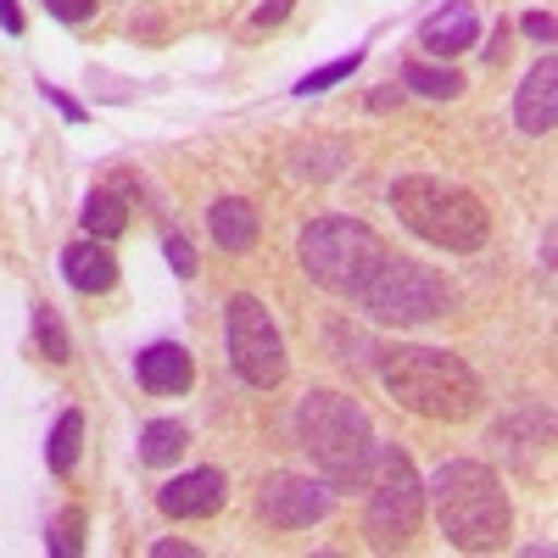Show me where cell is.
<instances>
[{
  "instance_id": "6da1fadb",
  "label": "cell",
  "mask_w": 558,
  "mask_h": 558,
  "mask_svg": "<svg viewBox=\"0 0 558 558\" xmlns=\"http://www.w3.org/2000/svg\"><path fill=\"white\" fill-rule=\"evenodd\" d=\"M425 497L436 502V525L458 553H497L514 531V508L492 463L481 458H447L430 475Z\"/></svg>"
},
{
  "instance_id": "7a4b0ae2",
  "label": "cell",
  "mask_w": 558,
  "mask_h": 558,
  "mask_svg": "<svg viewBox=\"0 0 558 558\" xmlns=\"http://www.w3.org/2000/svg\"><path fill=\"white\" fill-rule=\"evenodd\" d=\"M296 441L330 492H357L375 458V425L347 391H307L296 402Z\"/></svg>"
},
{
  "instance_id": "3957f363",
  "label": "cell",
  "mask_w": 558,
  "mask_h": 558,
  "mask_svg": "<svg viewBox=\"0 0 558 558\" xmlns=\"http://www.w3.org/2000/svg\"><path fill=\"white\" fill-rule=\"evenodd\" d=\"M380 386L418 418H470L481 408V375L441 347H386Z\"/></svg>"
},
{
  "instance_id": "277c9868",
  "label": "cell",
  "mask_w": 558,
  "mask_h": 558,
  "mask_svg": "<svg viewBox=\"0 0 558 558\" xmlns=\"http://www.w3.org/2000/svg\"><path fill=\"white\" fill-rule=\"evenodd\" d=\"M391 213L402 218L408 235L430 241L441 252H481L486 235H492V213L458 191L447 179H430V173H408L391 184Z\"/></svg>"
},
{
  "instance_id": "5b68a950",
  "label": "cell",
  "mask_w": 558,
  "mask_h": 558,
  "mask_svg": "<svg viewBox=\"0 0 558 558\" xmlns=\"http://www.w3.org/2000/svg\"><path fill=\"white\" fill-rule=\"evenodd\" d=\"M296 257H302V274L313 279V286L336 291V296H357V286L380 268L386 241H380L368 223L330 213V218H313V223L302 229Z\"/></svg>"
},
{
  "instance_id": "8992f818",
  "label": "cell",
  "mask_w": 558,
  "mask_h": 558,
  "mask_svg": "<svg viewBox=\"0 0 558 558\" xmlns=\"http://www.w3.org/2000/svg\"><path fill=\"white\" fill-rule=\"evenodd\" d=\"M363 520L368 536H375L380 553L408 547V536L425 520V481L408 463L402 447L375 441V458H368V475H363Z\"/></svg>"
},
{
  "instance_id": "52a82bcc",
  "label": "cell",
  "mask_w": 558,
  "mask_h": 558,
  "mask_svg": "<svg viewBox=\"0 0 558 558\" xmlns=\"http://www.w3.org/2000/svg\"><path fill=\"white\" fill-rule=\"evenodd\" d=\"M375 324H430V318H447L452 307V291L447 279L425 263H408V257H380V268L357 286L352 296Z\"/></svg>"
},
{
  "instance_id": "ba28073f",
  "label": "cell",
  "mask_w": 558,
  "mask_h": 558,
  "mask_svg": "<svg viewBox=\"0 0 558 558\" xmlns=\"http://www.w3.org/2000/svg\"><path fill=\"white\" fill-rule=\"evenodd\" d=\"M223 341H229V363H235V375H241L246 386L274 391L279 380H286V368H291L286 336H279L274 313H268L252 291L229 296V307H223Z\"/></svg>"
},
{
  "instance_id": "9c48e42d",
  "label": "cell",
  "mask_w": 558,
  "mask_h": 558,
  "mask_svg": "<svg viewBox=\"0 0 558 558\" xmlns=\"http://www.w3.org/2000/svg\"><path fill=\"white\" fill-rule=\"evenodd\" d=\"M330 508H336V492L324 481H313V475H286L279 470L257 492V514L274 531H307V525H318L324 514H330Z\"/></svg>"
},
{
  "instance_id": "30bf717a",
  "label": "cell",
  "mask_w": 558,
  "mask_h": 558,
  "mask_svg": "<svg viewBox=\"0 0 558 558\" xmlns=\"http://www.w3.org/2000/svg\"><path fill=\"white\" fill-rule=\"evenodd\" d=\"M229 502V481L223 470H184L157 492V508L168 520H213L218 508Z\"/></svg>"
},
{
  "instance_id": "8fae6325",
  "label": "cell",
  "mask_w": 558,
  "mask_h": 558,
  "mask_svg": "<svg viewBox=\"0 0 558 558\" xmlns=\"http://www.w3.org/2000/svg\"><path fill=\"white\" fill-rule=\"evenodd\" d=\"M134 375H140V386H146L151 397H179V391H191V380H196V357L184 352L179 341H157V347H146L134 357Z\"/></svg>"
},
{
  "instance_id": "7c38bea8",
  "label": "cell",
  "mask_w": 558,
  "mask_h": 558,
  "mask_svg": "<svg viewBox=\"0 0 558 558\" xmlns=\"http://www.w3.org/2000/svg\"><path fill=\"white\" fill-rule=\"evenodd\" d=\"M475 39H481V17H475L470 0H447L441 12H430L418 23V45H425L430 57H458V51H470Z\"/></svg>"
},
{
  "instance_id": "4fadbf2b",
  "label": "cell",
  "mask_w": 558,
  "mask_h": 558,
  "mask_svg": "<svg viewBox=\"0 0 558 558\" xmlns=\"http://www.w3.org/2000/svg\"><path fill=\"white\" fill-rule=\"evenodd\" d=\"M553 118H558V62L542 57V62L525 73L520 96H514V123H520L525 134H547Z\"/></svg>"
},
{
  "instance_id": "5bb4252c",
  "label": "cell",
  "mask_w": 558,
  "mask_h": 558,
  "mask_svg": "<svg viewBox=\"0 0 558 558\" xmlns=\"http://www.w3.org/2000/svg\"><path fill=\"white\" fill-rule=\"evenodd\" d=\"M62 274H68V286L78 296H107L118 286V257L96 241V235H84L62 252Z\"/></svg>"
},
{
  "instance_id": "9a60e30c",
  "label": "cell",
  "mask_w": 558,
  "mask_h": 558,
  "mask_svg": "<svg viewBox=\"0 0 558 558\" xmlns=\"http://www.w3.org/2000/svg\"><path fill=\"white\" fill-rule=\"evenodd\" d=\"M207 229H213L218 252H252L257 246V207L241 196H223V202H213Z\"/></svg>"
},
{
  "instance_id": "2e32d148",
  "label": "cell",
  "mask_w": 558,
  "mask_h": 558,
  "mask_svg": "<svg viewBox=\"0 0 558 558\" xmlns=\"http://www.w3.org/2000/svg\"><path fill=\"white\" fill-rule=\"evenodd\" d=\"M84 235H96V241H112L123 235V223H129V196L118 191V184H101V191H89L84 196Z\"/></svg>"
},
{
  "instance_id": "e0dca14e",
  "label": "cell",
  "mask_w": 558,
  "mask_h": 558,
  "mask_svg": "<svg viewBox=\"0 0 558 558\" xmlns=\"http://www.w3.org/2000/svg\"><path fill=\"white\" fill-rule=\"evenodd\" d=\"M78 447H84V413L78 408H62V418L51 425V441H45V463H51L57 475H73Z\"/></svg>"
},
{
  "instance_id": "ac0fdd59",
  "label": "cell",
  "mask_w": 558,
  "mask_h": 558,
  "mask_svg": "<svg viewBox=\"0 0 558 558\" xmlns=\"http://www.w3.org/2000/svg\"><path fill=\"white\" fill-rule=\"evenodd\" d=\"M184 447H191V436H184L179 418H151V425L140 430V458H146L151 470H162V463H179Z\"/></svg>"
},
{
  "instance_id": "d6986e66",
  "label": "cell",
  "mask_w": 558,
  "mask_h": 558,
  "mask_svg": "<svg viewBox=\"0 0 558 558\" xmlns=\"http://www.w3.org/2000/svg\"><path fill=\"white\" fill-rule=\"evenodd\" d=\"M402 84L418 89L425 101H452V96H463V78H458L452 68H430V62H408V68H402Z\"/></svg>"
},
{
  "instance_id": "ffe728a7",
  "label": "cell",
  "mask_w": 558,
  "mask_h": 558,
  "mask_svg": "<svg viewBox=\"0 0 558 558\" xmlns=\"http://www.w3.org/2000/svg\"><path fill=\"white\" fill-rule=\"evenodd\" d=\"M34 341H39V352L51 357V363H73L68 324H62V313H57L51 302H39V307H34Z\"/></svg>"
},
{
  "instance_id": "44dd1931",
  "label": "cell",
  "mask_w": 558,
  "mask_h": 558,
  "mask_svg": "<svg viewBox=\"0 0 558 558\" xmlns=\"http://www.w3.org/2000/svg\"><path fill=\"white\" fill-rule=\"evenodd\" d=\"M357 62H363V51H347V57H336V62H324L318 73L296 78V96H324V89H330V84L352 78V73H357Z\"/></svg>"
},
{
  "instance_id": "7402d4cb",
  "label": "cell",
  "mask_w": 558,
  "mask_h": 558,
  "mask_svg": "<svg viewBox=\"0 0 558 558\" xmlns=\"http://www.w3.org/2000/svg\"><path fill=\"white\" fill-rule=\"evenodd\" d=\"M162 246H168V263L179 268V279H196V274H202V257H196V246L184 241V235H168Z\"/></svg>"
},
{
  "instance_id": "603a6c76",
  "label": "cell",
  "mask_w": 558,
  "mask_h": 558,
  "mask_svg": "<svg viewBox=\"0 0 558 558\" xmlns=\"http://www.w3.org/2000/svg\"><path fill=\"white\" fill-rule=\"evenodd\" d=\"M78 525H84V520H78V508H68V514L57 520V536H51V547H57L62 558H73V553H78Z\"/></svg>"
},
{
  "instance_id": "cb8c5ba5",
  "label": "cell",
  "mask_w": 558,
  "mask_h": 558,
  "mask_svg": "<svg viewBox=\"0 0 558 558\" xmlns=\"http://www.w3.org/2000/svg\"><path fill=\"white\" fill-rule=\"evenodd\" d=\"M45 12L62 17V23H89L96 17V0H45Z\"/></svg>"
},
{
  "instance_id": "d4e9b609",
  "label": "cell",
  "mask_w": 558,
  "mask_h": 558,
  "mask_svg": "<svg viewBox=\"0 0 558 558\" xmlns=\"http://www.w3.org/2000/svg\"><path fill=\"white\" fill-rule=\"evenodd\" d=\"M39 89H45V101H51L68 123H78V118H84V107H78V101H68V89H57V84H39Z\"/></svg>"
},
{
  "instance_id": "484cf974",
  "label": "cell",
  "mask_w": 558,
  "mask_h": 558,
  "mask_svg": "<svg viewBox=\"0 0 558 558\" xmlns=\"http://www.w3.org/2000/svg\"><path fill=\"white\" fill-rule=\"evenodd\" d=\"M0 28H7V34H23V28H28V17H23L17 0H0Z\"/></svg>"
},
{
  "instance_id": "4316f807",
  "label": "cell",
  "mask_w": 558,
  "mask_h": 558,
  "mask_svg": "<svg viewBox=\"0 0 558 558\" xmlns=\"http://www.w3.org/2000/svg\"><path fill=\"white\" fill-rule=\"evenodd\" d=\"M520 28H525V34H531V39H542V45H547V39H553V17H547V12H531V17H525V23H520Z\"/></svg>"
},
{
  "instance_id": "83f0119b",
  "label": "cell",
  "mask_w": 558,
  "mask_h": 558,
  "mask_svg": "<svg viewBox=\"0 0 558 558\" xmlns=\"http://www.w3.org/2000/svg\"><path fill=\"white\" fill-rule=\"evenodd\" d=\"M286 12H291V0H268V7H257V17H252V23H257V28H268V23L286 17Z\"/></svg>"
},
{
  "instance_id": "f1b7e54d",
  "label": "cell",
  "mask_w": 558,
  "mask_h": 558,
  "mask_svg": "<svg viewBox=\"0 0 558 558\" xmlns=\"http://www.w3.org/2000/svg\"><path fill=\"white\" fill-rule=\"evenodd\" d=\"M151 558H196V547H191V542H157Z\"/></svg>"
}]
</instances>
